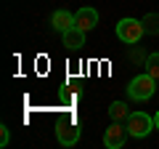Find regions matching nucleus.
Wrapping results in <instances>:
<instances>
[{
	"mask_svg": "<svg viewBox=\"0 0 159 149\" xmlns=\"http://www.w3.org/2000/svg\"><path fill=\"white\" fill-rule=\"evenodd\" d=\"M127 128H122V123H117V120H111V125L106 128V133H103V147L106 149H122L125 147V141H127Z\"/></svg>",
	"mask_w": 159,
	"mask_h": 149,
	"instance_id": "4",
	"label": "nucleus"
},
{
	"mask_svg": "<svg viewBox=\"0 0 159 149\" xmlns=\"http://www.w3.org/2000/svg\"><path fill=\"white\" fill-rule=\"evenodd\" d=\"M154 125H157V131H159V112L154 115Z\"/></svg>",
	"mask_w": 159,
	"mask_h": 149,
	"instance_id": "13",
	"label": "nucleus"
},
{
	"mask_svg": "<svg viewBox=\"0 0 159 149\" xmlns=\"http://www.w3.org/2000/svg\"><path fill=\"white\" fill-rule=\"evenodd\" d=\"M143 29H146V35H159V13H146Z\"/></svg>",
	"mask_w": 159,
	"mask_h": 149,
	"instance_id": "10",
	"label": "nucleus"
},
{
	"mask_svg": "<svg viewBox=\"0 0 159 149\" xmlns=\"http://www.w3.org/2000/svg\"><path fill=\"white\" fill-rule=\"evenodd\" d=\"M56 138L61 147H74L80 141V123L69 120V123H58L56 125Z\"/></svg>",
	"mask_w": 159,
	"mask_h": 149,
	"instance_id": "5",
	"label": "nucleus"
},
{
	"mask_svg": "<svg viewBox=\"0 0 159 149\" xmlns=\"http://www.w3.org/2000/svg\"><path fill=\"white\" fill-rule=\"evenodd\" d=\"M96 24H98V11H96V8L85 6V8H80V11L74 13V27L85 29V32H90Z\"/></svg>",
	"mask_w": 159,
	"mask_h": 149,
	"instance_id": "6",
	"label": "nucleus"
},
{
	"mask_svg": "<svg viewBox=\"0 0 159 149\" xmlns=\"http://www.w3.org/2000/svg\"><path fill=\"white\" fill-rule=\"evenodd\" d=\"M125 128H127V133H130L133 138H143V136H148V133H151L154 117L146 115V112H130V115H127V120H125Z\"/></svg>",
	"mask_w": 159,
	"mask_h": 149,
	"instance_id": "2",
	"label": "nucleus"
},
{
	"mask_svg": "<svg viewBox=\"0 0 159 149\" xmlns=\"http://www.w3.org/2000/svg\"><path fill=\"white\" fill-rule=\"evenodd\" d=\"M127 115H130V112H127V104L125 101H111V104H109V117H111V120L122 123V120H127Z\"/></svg>",
	"mask_w": 159,
	"mask_h": 149,
	"instance_id": "9",
	"label": "nucleus"
},
{
	"mask_svg": "<svg viewBox=\"0 0 159 149\" xmlns=\"http://www.w3.org/2000/svg\"><path fill=\"white\" fill-rule=\"evenodd\" d=\"M61 40H64V46L66 48H82L85 46V29H80V27H72V29H66V32L61 35Z\"/></svg>",
	"mask_w": 159,
	"mask_h": 149,
	"instance_id": "7",
	"label": "nucleus"
},
{
	"mask_svg": "<svg viewBox=\"0 0 159 149\" xmlns=\"http://www.w3.org/2000/svg\"><path fill=\"white\" fill-rule=\"evenodd\" d=\"M8 138H11L8 128H6V125H0V147H6V144H8Z\"/></svg>",
	"mask_w": 159,
	"mask_h": 149,
	"instance_id": "12",
	"label": "nucleus"
},
{
	"mask_svg": "<svg viewBox=\"0 0 159 149\" xmlns=\"http://www.w3.org/2000/svg\"><path fill=\"white\" fill-rule=\"evenodd\" d=\"M154 91H157V77H151L148 72L133 77L130 85H127V96L135 99V101H146V99H151Z\"/></svg>",
	"mask_w": 159,
	"mask_h": 149,
	"instance_id": "1",
	"label": "nucleus"
},
{
	"mask_svg": "<svg viewBox=\"0 0 159 149\" xmlns=\"http://www.w3.org/2000/svg\"><path fill=\"white\" fill-rule=\"evenodd\" d=\"M143 35H146L143 22H138V19H119V24H117V37H119L122 43H127V46H135Z\"/></svg>",
	"mask_w": 159,
	"mask_h": 149,
	"instance_id": "3",
	"label": "nucleus"
},
{
	"mask_svg": "<svg viewBox=\"0 0 159 149\" xmlns=\"http://www.w3.org/2000/svg\"><path fill=\"white\" fill-rule=\"evenodd\" d=\"M51 24H53V29L56 32H66V29H72L74 27V13H69V11H56L51 16Z\"/></svg>",
	"mask_w": 159,
	"mask_h": 149,
	"instance_id": "8",
	"label": "nucleus"
},
{
	"mask_svg": "<svg viewBox=\"0 0 159 149\" xmlns=\"http://www.w3.org/2000/svg\"><path fill=\"white\" fill-rule=\"evenodd\" d=\"M146 72L151 77H159V51H154V53L146 56Z\"/></svg>",
	"mask_w": 159,
	"mask_h": 149,
	"instance_id": "11",
	"label": "nucleus"
}]
</instances>
